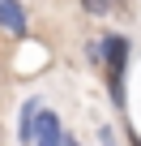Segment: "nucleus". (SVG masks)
Wrapping results in <instances>:
<instances>
[{"label":"nucleus","instance_id":"1","mask_svg":"<svg viewBox=\"0 0 141 146\" xmlns=\"http://www.w3.org/2000/svg\"><path fill=\"white\" fill-rule=\"evenodd\" d=\"M103 64H107V78H111V99L124 108V69H128V39L124 35H107L103 39Z\"/></svg>","mask_w":141,"mask_h":146},{"label":"nucleus","instance_id":"2","mask_svg":"<svg viewBox=\"0 0 141 146\" xmlns=\"http://www.w3.org/2000/svg\"><path fill=\"white\" fill-rule=\"evenodd\" d=\"M0 26H5L9 35H26L30 22H26V9H22V0H0Z\"/></svg>","mask_w":141,"mask_h":146},{"label":"nucleus","instance_id":"3","mask_svg":"<svg viewBox=\"0 0 141 146\" xmlns=\"http://www.w3.org/2000/svg\"><path fill=\"white\" fill-rule=\"evenodd\" d=\"M39 116V146H60V137H64V129H60V120L51 116V112H34Z\"/></svg>","mask_w":141,"mask_h":146},{"label":"nucleus","instance_id":"4","mask_svg":"<svg viewBox=\"0 0 141 146\" xmlns=\"http://www.w3.org/2000/svg\"><path fill=\"white\" fill-rule=\"evenodd\" d=\"M34 112H39V103L26 99L22 103V142H34Z\"/></svg>","mask_w":141,"mask_h":146},{"label":"nucleus","instance_id":"5","mask_svg":"<svg viewBox=\"0 0 141 146\" xmlns=\"http://www.w3.org/2000/svg\"><path fill=\"white\" fill-rule=\"evenodd\" d=\"M81 5H86V9H90V13H98V17H103V13H107V9H111V0H81Z\"/></svg>","mask_w":141,"mask_h":146}]
</instances>
